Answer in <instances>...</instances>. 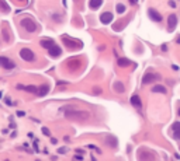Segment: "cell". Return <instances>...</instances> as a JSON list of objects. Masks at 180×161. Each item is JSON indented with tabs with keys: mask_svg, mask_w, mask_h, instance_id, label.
Listing matches in <instances>:
<instances>
[{
	"mask_svg": "<svg viewBox=\"0 0 180 161\" xmlns=\"http://www.w3.org/2000/svg\"><path fill=\"white\" fill-rule=\"evenodd\" d=\"M0 8H1L3 11H10V6L7 4L4 0H0Z\"/></svg>",
	"mask_w": 180,
	"mask_h": 161,
	"instance_id": "d6986e66",
	"label": "cell"
},
{
	"mask_svg": "<svg viewBox=\"0 0 180 161\" xmlns=\"http://www.w3.org/2000/svg\"><path fill=\"white\" fill-rule=\"evenodd\" d=\"M62 41H64L65 46H66L68 49H71V51H75V49H77V48L82 46V42H80V41H76V39L71 38V37H68V35H64V37H62Z\"/></svg>",
	"mask_w": 180,
	"mask_h": 161,
	"instance_id": "6da1fadb",
	"label": "cell"
},
{
	"mask_svg": "<svg viewBox=\"0 0 180 161\" xmlns=\"http://www.w3.org/2000/svg\"><path fill=\"white\" fill-rule=\"evenodd\" d=\"M176 42H177V44H180V35L177 37V39H176Z\"/></svg>",
	"mask_w": 180,
	"mask_h": 161,
	"instance_id": "83f0119b",
	"label": "cell"
},
{
	"mask_svg": "<svg viewBox=\"0 0 180 161\" xmlns=\"http://www.w3.org/2000/svg\"><path fill=\"white\" fill-rule=\"evenodd\" d=\"M152 93H161V94H166V87H163V85H155L152 87Z\"/></svg>",
	"mask_w": 180,
	"mask_h": 161,
	"instance_id": "2e32d148",
	"label": "cell"
},
{
	"mask_svg": "<svg viewBox=\"0 0 180 161\" xmlns=\"http://www.w3.org/2000/svg\"><path fill=\"white\" fill-rule=\"evenodd\" d=\"M118 64H120L121 67H127V66H129V64H131V62H129L128 59L121 58V59H120V60H118Z\"/></svg>",
	"mask_w": 180,
	"mask_h": 161,
	"instance_id": "ac0fdd59",
	"label": "cell"
},
{
	"mask_svg": "<svg viewBox=\"0 0 180 161\" xmlns=\"http://www.w3.org/2000/svg\"><path fill=\"white\" fill-rule=\"evenodd\" d=\"M113 88H114V90H116L117 93H124V90H125V88H124V85H122V84L120 83V81H117V83H114V85H113Z\"/></svg>",
	"mask_w": 180,
	"mask_h": 161,
	"instance_id": "e0dca14e",
	"label": "cell"
},
{
	"mask_svg": "<svg viewBox=\"0 0 180 161\" xmlns=\"http://www.w3.org/2000/svg\"><path fill=\"white\" fill-rule=\"evenodd\" d=\"M136 1H138V0H129V3H131V4H136Z\"/></svg>",
	"mask_w": 180,
	"mask_h": 161,
	"instance_id": "4316f807",
	"label": "cell"
},
{
	"mask_svg": "<svg viewBox=\"0 0 180 161\" xmlns=\"http://www.w3.org/2000/svg\"><path fill=\"white\" fill-rule=\"evenodd\" d=\"M177 114H179V116H180V104H179V108H177Z\"/></svg>",
	"mask_w": 180,
	"mask_h": 161,
	"instance_id": "f1b7e54d",
	"label": "cell"
},
{
	"mask_svg": "<svg viewBox=\"0 0 180 161\" xmlns=\"http://www.w3.org/2000/svg\"><path fill=\"white\" fill-rule=\"evenodd\" d=\"M113 13H110V11H104V13L100 14V21H101V24H110L111 21H113Z\"/></svg>",
	"mask_w": 180,
	"mask_h": 161,
	"instance_id": "9c48e42d",
	"label": "cell"
},
{
	"mask_svg": "<svg viewBox=\"0 0 180 161\" xmlns=\"http://www.w3.org/2000/svg\"><path fill=\"white\" fill-rule=\"evenodd\" d=\"M131 104H132L134 107H136V108H141V107H142V102H141V100H139V97L136 95V94H135V95H132V97H131Z\"/></svg>",
	"mask_w": 180,
	"mask_h": 161,
	"instance_id": "9a60e30c",
	"label": "cell"
},
{
	"mask_svg": "<svg viewBox=\"0 0 180 161\" xmlns=\"http://www.w3.org/2000/svg\"><path fill=\"white\" fill-rule=\"evenodd\" d=\"M101 4H103V0H89V7L91 10H97Z\"/></svg>",
	"mask_w": 180,
	"mask_h": 161,
	"instance_id": "7c38bea8",
	"label": "cell"
},
{
	"mask_svg": "<svg viewBox=\"0 0 180 161\" xmlns=\"http://www.w3.org/2000/svg\"><path fill=\"white\" fill-rule=\"evenodd\" d=\"M124 11H125V6H124L122 3H117V13L122 14Z\"/></svg>",
	"mask_w": 180,
	"mask_h": 161,
	"instance_id": "ffe728a7",
	"label": "cell"
},
{
	"mask_svg": "<svg viewBox=\"0 0 180 161\" xmlns=\"http://www.w3.org/2000/svg\"><path fill=\"white\" fill-rule=\"evenodd\" d=\"M42 133H44V135H46V136H49V130H48L46 128H42Z\"/></svg>",
	"mask_w": 180,
	"mask_h": 161,
	"instance_id": "603a6c76",
	"label": "cell"
},
{
	"mask_svg": "<svg viewBox=\"0 0 180 161\" xmlns=\"http://www.w3.org/2000/svg\"><path fill=\"white\" fill-rule=\"evenodd\" d=\"M101 93V88H94V94H100Z\"/></svg>",
	"mask_w": 180,
	"mask_h": 161,
	"instance_id": "d4e9b609",
	"label": "cell"
},
{
	"mask_svg": "<svg viewBox=\"0 0 180 161\" xmlns=\"http://www.w3.org/2000/svg\"><path fill=\"white\" fill-rule=\"evenodd\" d=\"M20 56L23 60H27V62H32L34 59H35V55H34V52L31 49H28V48H23L21 51H20Z\"/></svg>",
	"mask_w": 180,
	"mask_h": 161,
	"instance_id": "3957f363",
	"label": "cell"
},
{
	"mask_svg": "<svg viewBox=\"0 0 180 161\" xmlns=\"http://www.w3.org/2000/svg\"><path fill=\"white\" fill-rule=\"evenodd\" d=\"M59 153H61V154H64V153H66V148H65V147L59 148Z\"/></svg>",
	"mask_w": 180,
	"mask_h": 161,
	"instance_id": "cb8c5ba5",
	"label": "cell"
},
{
	"mask_svg": "<svg viewBox=\"0 0 180 161\" xmlns=\"http://www.w3.org/2000/svg\"><path fill=\"white\" fill-rule=\"evenodd\" d=\"M24 115H26V114H24L23 111H19V112H17V116H24Z\"/></svg>",
	"mask_w": 180,
	"mask_h": 161,
	"instance_id": "484cf974",
	"label": "cell"
},
{
	"mask_svg": "<svg viewBox=\"0 0 180 161\" xmlns=\"http://www.w3.org/2000/svg\"><path fill=\"white\" fill-rule=\"evenodd\" d=\"M17 88L19 90H26L28 93H32V94H37V91H38V87H35V85H17Z\"/></svg>",
	"mask_w": 180,
	"mask_h": 161,
	"instance_id": "8fae6325",
	"label": "cell"
},
{
	"mask_svg": "<svg viewBox=\"0 0 180 161\" xmlns=\"http://www.w3.org/2000/svg\"><path fill=\"white\" fill-rule=\"evenodd\" d=\"M176 25H177V17H176V14H170L169 18H167V31H174Z\"/></svg>",
	"mask_w": 180,
	"mask_h": 161,
	"instance_id": "8992f818",
	"label": "cell"
},
{
	"mask_svg": "<svg viewBox=\"0 0 180 161\" xmlns=\"http://www.w3.org/2000/svg\"><path fill=\"white\" fill-rule=\"evenodd\" d=\"M19 1H24V0H19Z\"/></svg>",
	"mask_w": 180,
	"mask_h": 161,
	"instance_id": "4dcf8cb0",
	"label": "cell"
},
{
	"mask_svg": "<svg viewBox=\"0 0 180 161\" xmlns=\"http://www.w3.org/2000/svg\"><path fill=\"white\" fill-rule=\"evenodd\" d=\"M148 16L149 18L152 20V21H155V23H161L162 21V16L159 11H156L155 8H149L148 10Z\"/></svg>",
	"mask_w": 180,
	"mask_h": 161,
	"instance_id": "ba28073f",
	"label": "cell"
},
{
	"mask_svg": "<svg viewBox=\"0 0 180 161\" xmlns=\"http://www.w3.org/2000/svg\"><path fill=\"white\" fill-rule=\"evenodd\" d=\"M172 132H173V137L180 140V122H174L172 125Z\"/></svg>",
	"mask_w": 180,
	"mask_h": 161,
	"instance_id": "30bf717a",
	"label": "cell"
},
{
	"mask_svg": "<svg viewBox=\"0 0 180 161\" xmlns=\"http://www.w3.org/2000/svg\"><path fill=\"white\" fill-rule=\"evenodd\" d=\"M21 25L24 27V30L28 32H35L37 31V24L31 18H23L21 20Z\"/></svg>",
	"mask_w": 180,
	"mask_h": 161,
	"instance_id": "7a4b0ae2",
	"label": "cell"
},
{
	"mask_svg": "<svg viewBox=\"0 0 180 161\" xmlns=\"http://www.w3.org/2000/svg\"><path fill=\"white\" fill-rule=\"evenodd\" d=\"M48 91H49V85L48 84H42L41 87H38V91H37V95H45V94H48Z\"/></svg>",
	"mask_w": 180,
	"mask_h": 161,
	"instance_id": "5bb4252c",
	"label": "cell"
},
{
	"mask_svg": "<svg viewBox=\"0 0 180 161\" xmlns=\"http://www.w3.org/2000/svg\"><path fill=\"white\" fill-rule=\"evenodd\" d=\"M1 94H3V93H1V91H0V98H1Z\"/></svg>",
	"mask_w": 180,
	"mask_h": 161,
	"instance_id": "f546056e",
	"label": "cell"
},
{
	"mask_svg": "<svg viewBox=\"0 0 180 161\" xmlns=\"http://www.w3.org/2000/svg\"><path fill=\"white\" fill-rule=\"evenodd\" d=\"M54 44H55V41H54V39H51V38H45V39H42V41H41V46H44L45 49H49Z\"/></svg>",
	"mask_w": 180,
	"mask_h": 161,
	"instance_id": "4fadbf2b",
	"label": "cell"
},
{
	"mask_svg": "<svg viewBox=\"0 0 180 161\" xmlns=\"http://www.w3.org/2000/svg\"><path fill=\"white\" fill-rule=\"evenodd\" d=\"M4 102H6L9 107H13V102H11V100H10L9 97H6V98H4Z\"/></svg>",
	"mask_w": 180,
	"mask_h": 161,
	"instance_id": "7402d4cb",
	"label": "cell"
},
{
	"mask_svg": "<svg viewBox=\"0 0 180 161\" xmlns=\"http://www.w3.org/2000/svg\"><path fill=\"white\" fill-rule=\"evenodd\" d=\"M48 53H49V56H52V58H58V56L62 55V49H61V46H58L56 44H54V45L48 49Z\"/></svg>",
	"mask_w": 180,
	"mask_h": 161,
	"instance_id": "52a82bcc",
	"label": "cell"
},
{
	"mask_svg": "<svg viewBox=\"0 0 180 161\" xmlns=\"http://www.w3.org/2000/svg\"><path fill=\"white\" fill-rule=\"evenodd\" d=\"M161 76L159 74H156V73H152V71H146V74L142 78V83L144 84H151V83H155L156 80H159Z\"/></svg>",
	"mask_w": 180,
	"mask_h": 161,
	"instance_id": "277c9868",
	"label": "cell"
},
{
	"mask_svg": "<svg viewBox=\"0 0 180 161\" xmlns=\"http://www.w3.org/2000/svg\"><path fill=\"white\" fill-rule=\"evenodd\" d=\"M0 66L4 67L6 70H13L14 67H16V63H14L11 59L4 58V56H0Z\"/></svg>",
	"mask_w": 180,
	"mask_h": 161,
	"instance_id": "5b68a950",
	"label": "cell"
},
{
	"mask_svg": "<svg viewBox=\"0 0 180 161\" xmlns=\"http://www.w3.org/2000/svg\"><path fill=\"white\" fill-rule=\"evenodd\" d=\"M68 66H69V67H73V69H75L76 66H79V59H71V62L68 63Z\"/></svg>",
	"mask_w": 180,
	"mask_h": 161,
	"instance_id": "44dd1931",
	"label": "cell"
}]
</instances>
